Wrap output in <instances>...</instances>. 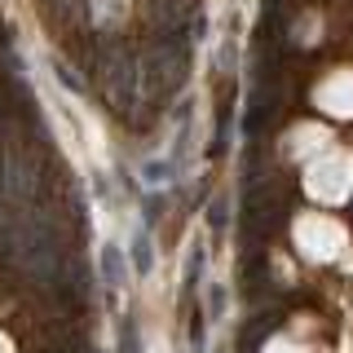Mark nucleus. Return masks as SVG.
Instances as JSON below:
<instances>
[{
    "mask_svg": "<svg viewBox=\"0 0 353 353\" xmlns=\"http://www.w3.org/2000/svg\"><path fill=\"white\" fill-rule=\"evenodd\" d=\"M102 274H106V283H124V261H119V248H106V256H102Z\"/></svg>",
    "mask_w": 353,
    "mask_h": 353,
    "instance_id": "1",
    "label": "nucleus"
},
{
    "mask_svg": "<svg viewBox=\"0 0 353 353\" xmlns=\"http://www.w3.org/2000/svg\"><path fill=\"white\" fill-rule=\"evenodd\" d=\"M132 265H137L141 274H150V243L137 234V243H132Z\"/></svg>",
    "mask_w": 353,
    "mask_h": 353,
    "instance_id": "2",
    "label": "nucleus"
}]
</instances>
